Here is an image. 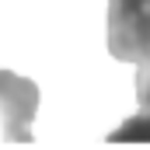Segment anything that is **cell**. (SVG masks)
Masks as SVG:
<instances>
[{"mask_svg":"<svg viewBox=\"0 0 150 150\" xmlns=\"http://www.w3.org/2000/svg\"><path fill=\"white\" fill-rule=\"evenodd\" d=\"M108 52L119 63H150V0H108Z\"/></svg>","mask_w":150,"mask_h":150,"instance_id":"1","label":"cell"},{"mask_svg":"<svg viewBox=\"0 0 150 150\" xmlns=\"http://www.w3.org/2000/svg\"><path fill=\"white\" fill-rule=\"evenodd\" d=\"M38 112V84L0 70V143H32V119Z\"/></svg>","mask_w":150,"mask_h":150,"instance_id":"2","label":"cell"},{"mask_svg":"<svg viewBox=\"0 0 150 150\" xmlns=\"http://www.w3.org/2000/svg\"><path fill=\"white\" fill-rule=\"evenodd\" d=\"M136 101L140 112L126 119L115 133H108L112 143H150V63H140L136 70Z\"/></svg>","mask_w":150,"mask_h":150,"instance_id":"3","label":"cell"}]
</instances>
